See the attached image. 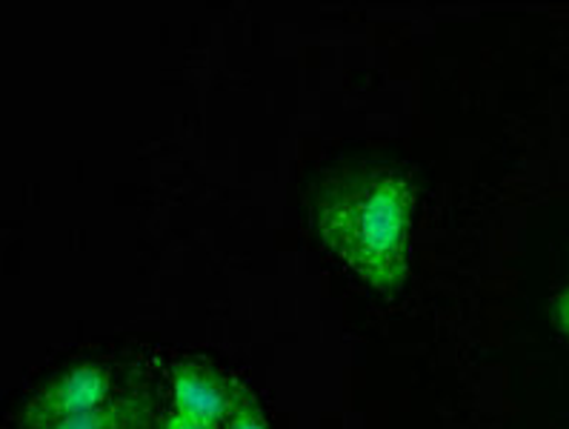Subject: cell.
<instances>
[{"label": "cell", "instance_id": "8", "mask_svg": "<svg viewBox=\"0 0 569 429\" xmlns=\"http://www.w3.org/2000/svg\"><path fill=\"white\" fill-rule=\"evenodd\" d=\"M158 423H161V421H158ZM158 423H152V427H138V429H158Z\"/></svg>", "mask_w": 569, "mask_h": 429}, {"label": "cell", "instance_id": "7", "mask_svg": "<svg viewBox=\"0 0 569 429\" xmlns=\"http://www.w3.org/2000/svg\"><path fill=\"white\" fill-rule=\"evenodd\" d=\"M552 321H556L558 332L569 338V287L561 289L552 301Z\"/></svg>", "mask_w": 569, "mask_h": 429}, {"label": "cell", "instance_id": "6", "mask_svg": "<svg viewBox=\"0 0 569 429\" xmlns=\"http://www.w3.org/2000/svg\"><path fill=\"white\" fill-rule=\"evenodd\" d=\"M158 429H221V427H218V423L203 421V418L187 416V412H181V409H169L167 416L161 418V423H158Z\"/></svg>", "mask_w": 569, "mask_h": 429}, {"label": "cell", "instance_id": "2", "mask_svg": "<svg viewBox=\"0 0 569 429\" xmlns=\"http://www.w3.org/2000/svg\"><path fill=\"white\" fill-rule=\"evenodd\" d=\"M112 398V372L98 361H83L49 378L21 409V429L47 427L52 421L92 409Z\"/></svg>", "mask_w": 569, "mask_h": 429}, {"label": "cell", "instance_id": "5", "mask_svg": "<svg viewBox=\"0 0 569 429\" xmlns=\"http://www.w3.org/2000/svg\"><path fill=\"white\" fill-rule=\"evenodd\" d=\"M221 429H272V423H269L267 412H263V407L258 403V398L249 392L247 401L221 423Z\"/></svg>", "mask_w": 569, "mask_h": 429}, {"label": "cell", "instance_id": "1", "mask_svg": "<svg viewBox=\"0 0 569 429\" xmlns=\"http://www.w3.org/2000/svg\"><path fill=\"white\" fill-rule=\"evenodd\" d=\"M416 203L409 174L389 167L363 169L323 198L318 236L352 276L387 296L407 281Z\"/></svg>", "mask_w": 569, "mask_h": 429}, {"label": "cell", "instance_id": "4", "mask_svg": "<svg viewBox=\"0 0 569 429\" xmlns=\"http://www.w3.org/2000/svg\"><path fill=\"white\" fill-rule=\"evenodd\" d=\"M158 423V407H154L152 392L134 389V392H121V396L107 398L103 403L74 416L52 421L38 429H138Z\"/></svg>", "mask_w": 569, "mask_h": 429}, {"label": "cell", "instance_id": "3", "mask_svg": "<svg viewBox=\"0 0 569 429\" xmlns=\"http://www.w3.org/2000/svg\"><path fill=\"white\" fill-rule=\"evenodd\" d=\"M172 409L221 427L252 389L207 361H178L169 369Z\"/></svg>", "mask_w": 569, "mask_h": 429}]
</instances>
